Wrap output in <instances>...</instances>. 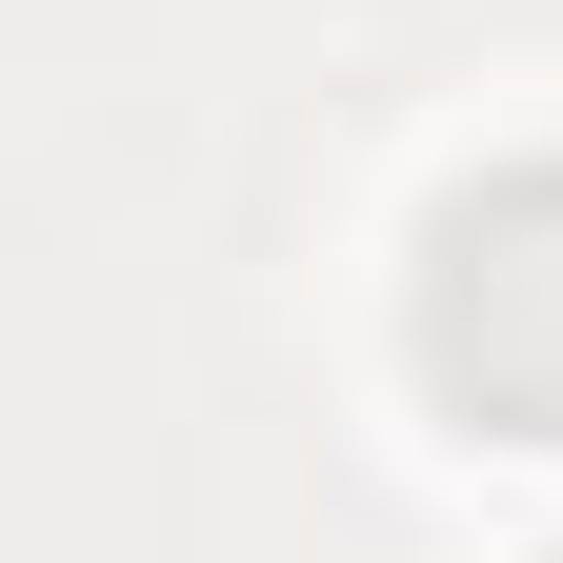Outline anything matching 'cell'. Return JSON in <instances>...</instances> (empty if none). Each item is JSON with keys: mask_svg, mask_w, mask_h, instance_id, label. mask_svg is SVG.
I'll use <instances>...</instances> for the list:
<instances>
[{"mask_svg": "<svg viewBox=\"0 0 563 563\" xmlns=\"http://www.w3.org/2000/svg\"><path fill=\"white\" fill-rule=\"evenodd\" d=\"M422 383H443L483 443H563V162H504L422 222Z\"/></svg>", "mask_w": 563, "mask_h": 563, "instance_id": "6da1fadb", "label": "cell"}]
</instances>
